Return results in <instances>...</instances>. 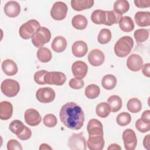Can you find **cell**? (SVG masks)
Segmentation results:
<instances>
[{"instance_id":"5bb4252c","label":"cell","mask_w":150,"mask_h":150,"mask_svg":"<svg viewBox=\"0 0 150 150\" xmlns=\"http://www.w3.org/2000/svg\"><path fill=\"white\" fill-rule=\"evenodd\" d=\"M88 60L92 66L95 67L99 66L101 65L105 60L104 54L99 49H93L88 53Z\"/></svg>"},{"instance_id":"d4e9b609","label":"cell","mask_w":150,"mask_h":150,"mask_svg":"<svg viewBox=\"0 0 150 150\" xmlns=\"http://www.w3.org/2000/svg\"><path fill=\"white\" fill-rule=\"evenodd\" d=\"M88 21L87 18L82 15H77L74 16L71 20L73 26L78 30H83L87 26Z\"/></svg>"},{"instance_id":"f546056e","label":"cell","mask_w":150,"mask_h":150,"mask_svg":"<svg viewBox=\"0 0 150 150\" xmlns=\"http://www.w3.org/2000/svg\"><path fill=\"white\" fill-rule=\"evenodd\" d=\"M114 11L122 15L127 12L129 8V4L126 0H118L114 4Z\"/></svg>"},{"instance_id":"7a4b0ae2","label":"cell","mask_w":150,"mask_h":150,"mask_svg":"<svg viewBox=\"0 0 150 150\" xmlns=\"http://www.w3.org/2000/svg\"><path fill=\"white\" fill-rule=\"evenodd\" d=\"M134 46V40L129 36L120 38L114 45V52L119 57H124L131 52Z\"/></svg>"},{"instance_id":"8fae6325","label":"cell","mask_w":150,"mask_h":150,"mask_svg":"<svg viewBox=\"0 0 150 150\" xmlns=\"http://www.w3.org/2000/svg\"><path fill=\"white\" fill-rule=\"evenodd\" d=\"M24 117L26 123L30 126H36L42 121V117L40 114L36 110L33 108H29L26 110Z\"/></svg>"},{"instance_id":"f907efd6","label":"cell","mask_w":150,"mask_h":150,"mask_svg":"<svg viewBox=\"0 0 150 150\" xmlns=\"http://www.w3.org/2000/svg\"><path fill=\"white\" fill-rule=\"evenodd\" d=\"M39 149H52V148L46 144H42L39 147Z\"/></svg>"},{"instance_id":"9a60e30c","label":"cell","mask_w":150,"mask_h":150,"mask_svg":"<svg viewBox=\"0 0 150 150\" xmlns=\"http://www.w3.org/2000/svg\"><path fill=\"white\" fill-rule=\"evenodd\" d=\"M127 67L132 71H138L143 67V60L137 54H132L127 59Z\"/></svg>"},{"instance_id":"f1b7e54d","label":"cell","mask_w":150,"mask_h":150,"mask_svg":"<svg viewBox=\"0 0 150 150\" xmlns=\"http://www.w3.org/2000/svg\"><path fill=\"white\" fill-rule=\"evenodd\" d=\"M38 60L42 63H47L50 61L52 57V54L50 50L45 47H40L36 53Z\"/></svg>"},{"instance_id":"74e56055","label":"cell","mask_w":150,"mask_h":150,"mask_svg":"<svg viewBox=\"0 0 150 150\" xmlns=\"http://www.w3.org/2000/svg\"><path fill=\"white\" fill-rule=\"evenodd\" d=\"M131 121V117L129 113L126 112H122L120 113L117 118L116 122L120 126H125L128 125Z\"/></svg>"},{"instance_id":"4dcf8cb0","label":"cell","mask_w":150,"mask_h":150,"mask_svg":"<svg viewBox=\"0 0 150 150\" xmlns=\"http://www.w3.org/2000/svg\"><path fill=\"white\" fill-rule=\"evenodd\" d=\"M110 111L111 110L110 105L107 103L105 102L99 103L96 108V112L97 115L101 118L107 117L109 115Z\"/></svg>"},{"instance_id":"7bdbcfd3","label":"cell","mask_w":150,"mask_h":150,"mask_svg":"<svg viewBox=\"0 0 150 150\" xmlns=\"http://www.w3.org/2000/svg\"><path fill=\"white\" fill-rule=\"evenodd\" d=\"M7 149L8 150H22V147L16 139H10L7 143Z\"/></svg>"},{"instance_id":"6da1fadb","label":"cell","mask_w":150,"mask_h":150,"mask_svg":"<svg viewBox=\"0 0 150 150\" xmlns=\"http://www.w3.org/2000/svg\"><path fill=\"white\" fill-rule=\"evenodd\" d=\"M61 122L67 128L79 130L83 125L84 122V114L77 104L69 102L64 104L59 114Z\"/></svg>"},{"instance_id":"8992f818","label":"cell","mask_w":150,"mask_h":150,"mask_svg":"<svg viewBox=\"0 0 150 150\" xmlns=\"http://www.w3.org/2000/svg\"><path fill=\"white\" fill-rule=\"evenodd\" d=\"M67 13V5L61 1L56 2L50 10L51 17L56 21H62L64 19Z\"/></svg>"},{"instance_id":"8d00e7d4","label":"cell","mask_w":150,"mask_h":150,"mask_svg":"<svg viewBox=\"0 0 150 150\" xmlns=\"http://www.w3.org/2000/svg\"><path fill=\"white\" fill-rule=\"evenodd\" d=\"M134 36L137 42L142 43L148 39L149 32L145 29H139L134 32Z\"/></svg>"},{"instance_id":"30bf717a","label":"cell","mask_w":150,"mask_h":150,"mask_svg":"<svg viewBox=\"0 0 150 150\" xmlns=\"http://www.w3.org/2000/svg\"><path fill=\"white\" fill-rule=\"evenodd\" d=\"M122 139L125 149L134 150L137 144V138L135 132L131 129H127L122 132Z\"/></svg>"},{"instance_id":"5b68a950","label":"cell","mask_w":150,"mask_h":150,"mask_svg":"<svg viewBox=\"0 0 150 150\" xmlns=\"http://www.w3.org/2000/svg\"><path fill=\"white\" fill-rule=\"evenodd\" d=\"M1 89L5 96L13 97L18 94L20 90V85L17 81L8 79L2 82Z\"/></svg>"},{"instance_id":"52a82bcc","label":"cell","mask_w":150,"mask_h":150,"mask_svg":"<svg viewBox=\"0 0 150 150\" xmlns=\"http://www.w3.org/2000/svg\"><path fill=\"white\" fill-rule=\"evenodd\" d=\"M68 146L72 150H86V138L82 133L73 134L69 139Z\"/></svg>"},{"instance_id":"9c48e42d","label":"cell","mask_w":150,"mask_h":150,"mask_svg":"<svg viewBox=\"0 0 150 150\" xmlns=\"http://www.w3.org/2000/svg\"><path fill=\"white\" fill-rule=\"evenodd\" d=\"M54 91L50 87L40 88L36 91V97L37 100L42 103H49L55 98Z\"/></svg>"},{"instance_id":"7c38bea8","label":"cell","mask_w":150,"mask_h":150,"mask_svg":"<svg viewBox=\"0 0 150 150\" xmlns=\"http://www.w3.org/2000/svg\"><path fill=\"white\" fill-rule=\"evenodd\" d=\"M71 70L73 76L76 78L82 79L87 73L88 66L85 62L81 60H77L73 63L71 66Z\"/></svg>"},{"instance_id":"44dd1931","label":"cell","mask_w":150,"mask_h":150,"mask_svg":"<svg viewBox=\"0 0 150 150\" xmlns=\"http://www.w3.org/2000/svg\"><path fill=\"white\" fill-rule=\"evenodd\" d=\"M134 19L139 26H148L150 25V12L148 11L138 12L135 14Z\"/></svg>"},{"instance_id":"836d02e7","label":"cell","mask_w":150,"mask_h":150,"mask_svg":"<svg viewBox=\"0 0 150 150\" xmlns=\"http://www.w3.org/2000/svg\"><path fill=\"white\" fill-rule=\"evenodd\" d=\"M127 107L128 111L131 112L137 113L142 108V103L137 98H132L128 101Z\"/></svg>"},{"instance_id":"2e32d148","label":"cell","mask_w":150,"mask_h":150,"mask_svg":"<svg viewBox=\"0 0 150 150\" xmlns=\"http://www.w3.org/2000/svg\"><path fill=\"white\" fill-rule=\"evenodd\" d=\"M4 9L5 14L10 18L16 17L21 12L20 5L14 1H10L6 3Z\"/></svg>"},{"instance_id":"c3c4849f","label":"cell","mask_w":150,"mask_h":150,"mask_svg":"<svg viewBox=\"0 0 150 150\" xmlns=\"http://www.w3.org/2000/svg\"><path fill=\"white\" fill-rule=\"evenodd\" d=\"M149 139H150V135L148 134L145 136L143 140V145L145 149H149Z\"/></svg>"},{"instance_id":"ffe728a7","label":"cell","mask_w":150,"mask_h":150,"mask_svg":"<svg viewBox=\"0 0 150 150\" xmlns=\"http://www.w3.org/2000/svg\"><path fill=\"white\" fill-rule=\"evenodd\" d=\"M2 70L4 73L9 76L16 74L18 72V66L16 63L11 59H6L2 63Z\"/></svg>"},{"instance_id":"277c9868","label":"cell","mask_w":150,"mask_h":150,"mask_svg":"<svg viewBox=\"0 0 150 150\" xmlns=\"http://www.w3.org/2000/svg\"><path fill=\"white\" fill-rule=\"evenodd\" d=\"M40 27V25L38 21L29 20L21 26L19 30V35L23 39H30Z\"/></svg>"},{"instance_id":"f6af8a7d","label":"cell","mask_w":150,"mask_h":150,"mask_svg":"<svg viewBox=\"0 0 150 150\" xmlns=\"http://www.w3.org/2000/svg\"><path fill=\"white\" fill-rule=\"evenodd\" d=\"M134 4L138 8H148L150 6V0H135Z\"/></svg>"},{"instance_id":"ab89813d","label":"cell","mask_w":150,"mask_h":150,"mask_svg":"<svg viewBox=\"0 0 150 150\" xmlns=\"http://www.w3.org/2000/svg\"><path fill=\"white\" fill-rule=\"evenodd\" d=\"M47 73L46 70H41L36 71L34 74V80L35 81L40 85L46 84V83L44 80V77L45 74Z\"/></svg>"},{"instance_id":"ba28073f","label":"cell","mask_w":150,"mask_h":150,"mask_svg":"<svg viewBox=\"0 0 150 150\" xmlns=\"http://www.w3.org/2000/svg\"><path fill=\"white\" fill-rule=\"evenodd\" d=\"M44 80L46 84H47L62 86L65 83L66 77V75L62 72L47 71L44 77Z\"/></svg>"},{"instance_id":"484cf974","label":"cell","mask_w":150,"mask_h":150,"mask_svg":"<svg viewBox=\"0 0 150 150\" xmlns=\"http://www.w3.org/2000/svg\"><path fill=\"white\" fill-rule=\"evenodd\" d=\"M119 26L121 30L125 32H129L134 30V23L129 16H123L119 22Z\"/></svg>"},{"instance_id":"ac0fdd59","label":"cell","mask_w":150,"mask_h":150,"mask_svg":"<svg viewBox=\"0 0 150 150\" xmlns=\"http://www.w3.org/2000/svg\"><path fill=\"white\" fill-rule=\"evenodd\" d=\"M71 51L74 56L82 57L87 53L88 47L86 43L84 41L78 40L73 44Z\"/></svg>"},{"instance_id":"d6a6232c","label":"cell","mask_w":150,"mask_h":150,"mask_svg":"<svg viewBox=\"0 0 150 150\" xmlns=\"http://www.w3.org/2000/svg\"><path fill=\"white\" fill-rule=\"evenodd\" d=\"M100 93V87L94 84H89L85 88V95L89 99H94L97 98Z\"/></svg>"},{"instance_id":"d590c367","label":"cell","mask_w":150,"mask_h":150,"mask_svg":"<svg viewBox=\"0 0 150 150\" xmlns=\"http://www.w3.org/2000/svg\"><path fill=\"white\" fill-rule=\"evenodd\" d=\"M111 32L108 29H101L97 36V40L100 44H106L111 39Z\"/></svg>"},{"instance_id":"ee69618b","label":"cell","mask_w":150,"mask_h":150,"mask_svg":"<svg viewBox=\"0 0 150 150\" xmlns=\"http://www.w3.org/2000/svg\"><path fill=\"white\" fill-rule=\"evenodd\" d=\"M16 136L19 139L23 140V141H25V140L29 139L31 137L32 131L30 128H29L28 127L25 126L24 130L21 134L17 135Z\"/></svg>"},{"instance_id":"681fc988","label":"cell","mask_w":150,"mask_h":150,"mask_svg":"<svg viewBox=\"0 0 150 150\" xmlns=\"http://www.w3.org/2000/svg\"><path fill=\"white\" fill-rule=\"evenodd\" d=\"M107 149L108 150H110V149H121V148L119 145H118L117 144H112L109 145V146L108 147Z\"/></svg>"},{"instance_id":"d6986e66","label":"cell","mask_w":150,"mask_h":150,"mask_svg":"<svg viewBox=\"0 0 150 150\" xmlns=\"http://www.w3.org/2000/svg\"><path fill=\"white\" fill-rule=\"evenodd\" d=\"M13 114V106L7 101H2L0 103V118L2 120H9Z\"/></svg>"},{"instance_id":"e575fe53","label":"cell","mask_w":150,"mask_h":150,"mask_svg":"<svg viewBox=\"0 0 150 150\" xmlns=\"http://www.w3.org/2000/svg\"><path fill=\"white\" fill-rule=\"evenodd\" d=\"M25 125L23 124V122L18 120H15L12 121L9 126V129L10 131L16 134V135L21 134L25 129Z\"/></svg>"},{"instance_id":"3957f363","label":"cell","mask_w":150,"mask_h":150,"mask_svg":"<svg viewBox=\"0 0 150 150\" xmlns=\"http://www.w3.org/2000/svg\"><path fill=\"white\" fill-rule=\"evenodd\" d=\"M51 38L50 31L45 27H40L32 37V42L36 47H42Z\"/></svg>"},{"instance_id":"4316f807","label":"cell","mask_w":150,"mask_h":150,"mask_svg":"<svg viewBox=\"0 0 150 150\" xmlns=\"http://www.w3.org/2000/svg\"><path fill=\"white\" fill-rule=\"evenodd\" d=\"M107 103L110 105L111 111L112 112H117L122 107V100L117 95L110 96L107 99Z\"/></svg>"},{"instance_id":"bcb514c9","label":"cell","mask_w":150,"mask_h":150,"mask_svg":"<svg viewBox=\"0 0 150 150\" xmlns=\"http://www.w3.org/2000/svg\"><path fill=\"white\" fill-rule=\"evenodd\" d=\"M141 120L145 123H150V111L149 110H145L143 112Z\"/></svg>"},{"instance_id":"7dc6e473","label":"cell","mask_w":150,"mask_h":150,"mask_svg":"<svg viewBox=\"0 0 150 150\" xmlns=\"http://www.w3.org/2000/svg\"><path fill=\"white\" fill-rule=\"evenodd\" d=\"M142 71L145 76L147 77H150V64L146 63L145 64L143 65V69Z\"/></svg>"},{"instance_id":"f35d334b","label":"cell","mask_w":150,"mask_h":150,"mask_svg":"<svg viewBox=\"0 0 150 150\" xmlns=\"http://www.w3.org/2000/svg\"><path fill=\"white\" fill-rule=\"evenodd\" d=\"M43 122L45 126L52 128L54 127L57 124V120L54 115L52 114H48L43 117Z\"/></svg>"},{"instance_id":"cb8c5ba5","label":"cell","mask_w":150,"mask_h":150,"mask_svg":"<svg viewBox=\"0 0 150 150\" xmlns=\"http://www.w3.org/2000/svg\"><path fill=\"white\" fill-rule=\"evenodd\" d=\"M122 17V15H120L114 11H106L105 20L104 25L107 26H111L113 24L118 23Z\"/></svg>"},{"instance_id":"b9f144b4","label":"cell","mask_w":150,"mask_h":150,"mask_svg":"<svg viewBox=\"0 0 150 150\" xmlns=\"http://www.w3.org/2000/svg\"><path fill=\"white\" fill-rule=\"evenodd\" d=\"M69 86L73 88V89H75V90H79V89H81L84 87V81L83 80L80 79H77V78H73L71 79L69 83Z\"/></svg>"},{"instance_id":"e0dca14e","label":"cell","mask_w":150,"mask_h":150,"mask_svg":"<svg viewBox=\"0 0 150 150\" xmlns=\"http://www.w3.org/2000/svg\"><path fill=\"white\" fill-rule=\"evenodd\" d=\"M88 135H103V128L101 122L97 119H91L87 126Z\"/></svg>"},{"instance_id":"60d3db41","label":"cell","mask_w":150,"mask_h":150,"mask_svg":"<svg viewBox=\"0 0 150 150\" xmlns=\"http://www.w3.org/2000/svg\"><path fill=\"white\" fill-rule=\"evenodd\" d=\"M135 128L139 132L144 133L149 131L150 123H145L141 120V118H139L135 122Z\"/></svg>"},{"instance_id":"603a6c76","label":"cell","mask_w":150,"mask_h":150,"mask_svg":"<svg viewBox=\"0 0 150 150\" xmlns=\"http://www.w3.org/2000/svg\"><path fill=\"white\" fill-rule=\"evenodd\" d=\"M67 45L66 39L62 36H58L54 38L52 43V48L56 53L63 52Z\"/></svg>"},{"instance_id":"7402d4cb","label":"cell","mask_w":150,"mask_h":150,"mask_svg":"<svg viewBox=\"0 0 150 150\" xmlns=\"http://www.w3.org/2000/svg\"><path fill=\"white\" fill-rule=\"evenodd\" d=\"M93 0H71V6L76 11H81L91 8L94 5Z\"/></svg>"},{"instance_id":"4fadbf2b","label":"cell","mask_w":150,"mask_h":150,"mask_svg":"<svg viewBox=\"0 0 150 150\" xmlns=\"http://www.w3.org/2000/svg\"><path fill=\"white\" fill-rule=\"evenodd\" d=\"M104 143L103 135H88L87 145L90 150H101L104 148Z\"/></svg>"},{"instance_id":"83f0119b","label":"cell","mask_w":150,"mask_h":150,"mask_svg":"<svg viewBox=\"0 0 150 150\" xmlns=\"http://www.w3.org/2000/svg\"><path fill=\"white\" fill-rule=\"evenodd\" d=\"M117 84V79L112 74H107L101 80V85L106 90L113 89Z\"/></svg>"},{"instance_id":"1f68e13d","label":"cell","mask_w":150,"mask_h":150,"mask_svg":"<svg viewBox=\"0 0 150 150\" xmlns=\"http://www.w3.org/2000/svg\"><path fill=\"white\" fill-rule=\"evenodd\" d=\"M91 19L95 24H104L105 20V11L100 9L94 11L91 13Z\"/></svg>"}]
</instances>
